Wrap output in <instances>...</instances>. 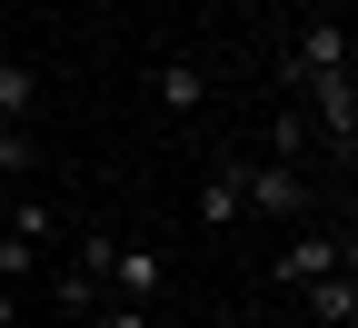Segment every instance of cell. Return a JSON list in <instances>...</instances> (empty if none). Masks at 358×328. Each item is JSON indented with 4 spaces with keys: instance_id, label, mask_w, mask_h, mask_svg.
I'll use <instances>...</instances> for the list:
<instances>
[{
    "instance_id": "obj_1",
    "label": "cell",
    "mask_w": 358,
    "mask_h": 328,
    "mask_svg": "<svg viewBox=\"0 0 358 328\" xmlns=\"http://www.w3.org/2000/svg\"><path fill=\"white\" fill-rule=\"evenodd\" d=\"M110 289L140 299V308H159V299H169V259H159L150 239H120V249H110Z\"/></svg>"
},
{
    "instance_id": "obj_2",
    "label": "cell",
    "mask_w": 358,
    "mask_h": 328,
    "mask_svg": "<svg viewBox=\"0 0 358 328\" xmlns=\"http://www.w3.org/2000/svg\"><path fill=\"white\" fill-rule=\"evenodd\" d=\"M308 100H319L329 150H358V70H319V80H308Z\"/></svg>"
},
{
    "instance_id": "obj_3",
    "label": "cell",
    "mask_w": 358,
    "mask_h": 328,
    "mask_svg": "<svg viewBox=\"0 0 358 328\" xmlns=\"http://www.w3.org/2000/svg\"><path fill=\"white\" fill-rule=\"evenodd\" d=\"M249 209H259V219H299V209H308V179L279 169V159H249Z\"/></svg>"
},
{
    "instance_id": "obj_4",
    "label": "cell",
    "mask_w": 358,
    "mask_h": 328,
    "mask_svg": "<svg viewBox=\"0 0 358 328\" xmlns=\"http://www.w3.org/2000/svg\"><path fill=\"white\" fill-rule=\"evenodd\" d=\"M289 70H299V80L348 70V30H338V20H299V40H289Z\"/></svg>"
},
{
    "instance_id": "obj_5",
    "label": "cell",
    "mask_w": 358,
    "mask_h": 328,
    "mask_svg": "<svg viewBox=\"0 0 358 328\" xmlns=\"http://www.w3.org/2000/svg\"><path fill=\"white\" fill-rule=\"evenodd\" d=\"M199 219H209V229H229V219H249V159H219V169L199 179Z\"/></svg>"
},
{
    "instance_id": "obj_6",
    "label": "cell",
    "mask_w": 358,
    "mask_h": 328,
    "mask_svg": "<svg viewBox=\"0 0 358 328\" xmlns=\"http://www.w3.org/2000/svg\"><path fill=\"white\" fill-rule=\"evenodd\" d=\"M150 90H159V110H169V120H189V110L209 100V70H199V60H159Z\"/></svg>"
},
{
    "instance_id": "obj_7",
    "label": "cell",
    "mask_w": 358,
    "mask_h": 328,
    "mask_svg": "<svg viewBox=\"0 0 358 328\" xmlns=\"http://www.w3.org/2000/svg\"><path fill=\"white\" fill-rule=\"evenodd\" d=\"M30 110H40V70L30 60H0V139L30 129Z\"/></svg>"
},
{
    "instance_id": "obj_8",
    "label": "cell",
    "mask_w": 358,
    "mask_h": 328,
    "mask_svg": "<svg viewBox=\"0 0 358 328\" xmlns=\"http://www.w3.org/2000/svg\"><path fill=\"white\" fill-rule=\"evenodd\" d=\"M338 269V239H289L279 249V278H289V289H308V278H329Z\"/></svg>"
},
{
    "instance_id": "obj_9",
    "label": "cell",
    "mask_w": 358,
    "mask_h": 328,
    "mask_svg": "<svg viewBox=\"0 0 358 328\" xmlns=\"http://www.w3.org/2000/svg\"><path fill=\"white\" fill-rule=\"evenodd\" d=\"M50 289H60V308H70V318H90V308H100V299H110V278H100V269H90V259H70V269L50 278Z\"/></svg>"
},
{
    "instance_id": "obj_10",
    "label": "cell",
    "mask_w": 358,
    "mask_h": 328,
    "mask_svg": "<svg viewBox=\"0 0 358 328\" xmlns=\"http://www.w3.org/2000/svg\"><path fill=\"white\" fill-rule=\"evenodd\" d=\"M90 328H159V308H140V299H120V308H90Z\"/></svg>"
},
{
    "instance_id": "obj_11",
    "label": "cell",
    "mask_w": 358,
    "mask_h": 328,
    "mask_svg": "<svg viewBox=\"0 0 358 328\" xmlns=\"http://www.w3.org/2000/svg\"><path fill=\"white\" fill-rule=\"evenodd\" d=\"M30 159H40V139H30V129H10V139H0V169H10V179H20Z\"/></svg>"
},
{
    "instance_id": "obj_12",
    "label": "cell",
    "mask_w": 358,
    "mask_h": 328,
    "mask_svg": "<svg viewBox=\"0 0 358 328\" xmlns=\"http://www.w3.org/2000/svg\"><path fill=\"white\" fill-rule=\"evenodd\" d=\"M0 328H20V299H10V278H0Z\"/></svg>"
},
{
    "instance_id": "obj_13",
    "label": "cell",
    "mask_w": 358,
    "mask_h": 328,
    "mask_svg": "<svg viewBox=\"0 0 358 328\" xmlns=\"http://www.w3.org/2000/svg\"><path fill=\"white\" fill-rule=\"evenodd\" d=\"M10 199H20V179H10V169H0V219H10Z\"/></svg>"
},
{
    "instance_id": "obj_14",
    "label": "cell",
    "mask_w": 358,
    "mask_h": 328,
    "mask_svg": "<svg viewBox=\"0 0 358 328\" xmlns=\"http://www.w3.org/2000/svg\"><path fill=\"white\" fill-rule=\"evenodd\" d=\"M0 10H10V0H0Z\"/></svg>"
}]
</instances>
